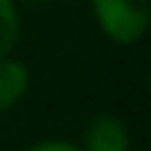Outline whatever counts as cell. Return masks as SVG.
Listing matches in <instances>:
<instances>
[{
	"instance_id": "cell-1",
	"label": "cell",
	"mask_w": 151,
	"mask_h": 151,
	"mask_svg": "<svg viewBox=\"0 0 151 151\" xmlns=\"http://www.w3.org/2000/svg\"><path fill=\"white\" fill-rule=\"evenodd\" d=\"M101 35L117 45H135L151 24V0H88Z\"/></svg>"
},
{
	"instance_id": "cell-2",
	"label": "cell",
	"mask_w": 151,
	"mask_h": 151,
	"mask_svg": "<svg viewBox=\"0 0 151 151\" xmlns=\"http://www.w3.org/2000/svg\"><path fill=\"white\" fill-rule=\"evenodd\" d=\"M130 146L133 135L127 125L114 114H96L85 125L80 141V151H130Z\"/></svg>"
},
{
	"instance_id": "cell-3",
	"label": "cell",
	"mask_w": 151,
	"mask_h": 151,
	"mask_svg": "<svg viewBox=\"0 0 151 151\" xmlns=\"http://www.w3.org/2000/svg\"><path fill=\"white\" fill-rule=\"evenodd\" d=\"M29 66L13 56L0 58V114L16 109L29 90Z\"/></svg>"
},
{
	"instance_id": "cell-4",
	"label": "cell",
	"mask_w": 151,
	"mask_h": 151,
	"mask_svg": "<svg viewBox=\"0 0 151 151\" xmlns=\"http://www.w3.org/2000/svg\"><path fill=\"white\" fill-rule=\"evenodd\" d=\"M21 35V16L16 0H0V58L11 56Z\"/></svg>"
},
{
	"instance_id": "cell-5",
	"label": "cell",
	"mask_w": 151,
	"mask_h": 151,
	"mask_svg": "<svg viewBox=\"0 0 151 151\" xmlns=\"http://www.w3.org/2000/svg\"><path fill=\"white\" fill-rule=\"evenodd\" d=\"M24 151H80V146L72 143V141H61V138H45V141H37V143L27 146Z\"/></svg>"
}]
</instances>
